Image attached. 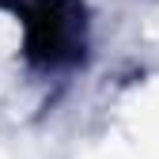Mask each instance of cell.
Returning <instances> with one entry per match:
<instances>
[{
  "instance_id": "1",
  "label": "cell",
  "mask_w": 159,
  "mask_h": 159,
  "mask_svg": "<svg viewBox=\"0 0 159 159\" xmlns=\"http://www.w3.org/2000/svg\"><path fill=\"white\" fill-rule=\"evenodd\" d=\"M23 23V57L34 68H72L87 53V11L80 0H0Z\"/></svg>"
}]
</instances>
